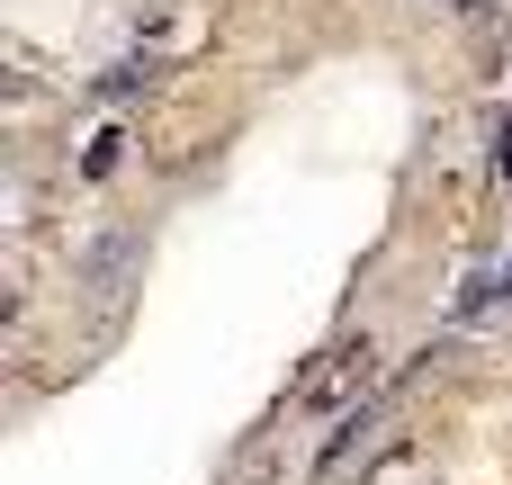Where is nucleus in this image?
<instances>
[{
    "mask_svg": "<svg viewBox=\"0 0 512 485\" xmlns=\"http://www.w3.org/2000/svg\"><path fill=\"white\" fill-rule=\"evenodd\" d=\"M360 387H378V342H369V333L333 342V351L297 378V405H306V414H324V405H342V396H360Z\"/></svg>",
    "mask_w": 512,
    "mask_h": 485,
    "instance_id": "nucleus-1",
    "label": "nucleus"
},
{
    "mask_svg": "<svg viewBox=\"0 0 512 485\" xmlns=\"http://www.w3.org/2000/svg\"><path fill=\"white\" fill-rule=\"evenodd\" d=\"M135 261H144V243H135L126 225H117V234H90V243H81V288L99 297V315H117V297H126Z\"/></svg>",
    "mask_w": 512,
    "mask_h": 485,
    "instance_id": "nucleus-2",
    "label": "nucleus"
},
{
    "mask_svg": "<svg viewBox=\"0 0 512 485\" xmlns=\"http://www.w3.org/2000/svg\"><path fill=\"white\" fill-rule=\"evenodd\" d=\"M216 485H279V441L270 432H243V450L216 468Z\"/></svg>",
    "mask_w": 512,
    "mask_h": 485,
    "instance_id": "nucleus-3",
    "label": "nucleus"
},
{
    "mask_svg": "<svg viewBox=\"0 0 512 485\" xmlns=\"http://www.w3.org/2000/svg\"><path fill=\"white\" fill-rule=\"evenodd\" d=\"M117 162H126V126H99V135H90V153H81V180H108Z\"/></svg>",
    "mask_w": 512,
    "mask_h": 485,
    "instance_id": "nucleus-4",
    "label": "nucleus"
},
{
    "mask_svg": "<svg viewBox=\"0 0 512 485\" xmlns=\"http://www.w3.org/2000/svg\"><path fill=\"white\" fill-rule=\"evenodd\" d=\"M153 72H162L153 54H144V63L126 54V63H108V72H99V90H108V99H126V90H153Z\"/></svg>",
    "mask_w": 512,
    "mask_h": 485,
    "instance_id": "nucleus-5",
    "label": "nucleus"
},
{
    "mask_svg": "<svg viewBox=\"0 0 512 485\" xmlns=\"http://www.w3.org/2000/svg\"><path fill=\"white\" fill-rule=\"evenodd\" d=\"M495 171H504V180H512V117H504V126H495Z\"/></svg>",
    "mask_w": 512,
    "mask_h": 485,
    "instance_id": "nucleus-6",
    "label": "nucleus"
},
{
    "mask_svg": "<svg viewBox=\"0 0 512 485\" xmlns=\"http://www.w3.org/2000/svg\"><path fill=\"white\" fill-rule=\"evenodd\" d=\"M369 485H432V477H414V468H378Z\"/></svg>",
    "mask_w": 512,
    "mask_h": 485,
    "instance_id": "nucleus-7",
    "label": "nucleus"
},
{
    "mask_svg": "<svg viewBox=\"0 0 512 485\" xmlns=\"http://www.w3.org/2000/svg\"><path fill=\"white\" fill-rule=\"evenodd\" d=\"M495 288H504V306H512V261H504V270H495Z\"/></svg>",
    "mask_w": 512,
    "mask_h": 485,
    "instance_id": "nucleus-8",
    "label": "nucleus"
}]
</instances>
